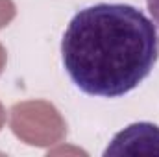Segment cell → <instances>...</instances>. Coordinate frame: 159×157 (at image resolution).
Returning <instances> with one entry per match:
<instances>
[{
	"instance_id": "1",
	"label": "cell",
	"mask_w": 159,
	"mask_h": 157,
	"mask_svg": "<svg viewBox=\"0 0 159 157\" xmlns=\"http://www.w3.org/2000/svg\"><path fill=\"white\" fill-rule=\"evenodd\" d=\"M157 57V26L129 4L100 2L80 9L61 39L63 67L89 96L131 92L150 76Z\"/></svg>"
},
{
	"instance_id": "3",
	"label": "cell",
	"mask_w": 159,
	"mask_h": 157,
	"mask_svg": "<svg viewBox=\"0 0 159 157\" xmlns=\"http://www.w3.org/2000/svg\"><path fill=\"white\" fill-rule=\"evenodd\" d=\"M146 6H148V11L152 15L154 24L157 26V30H159V0H146Z\"/></svg>"
},
{
	"instance_id": "2",
	"label": "cell",
	"mask_w": 159,
	"mask_h": 157,
	"mask_svg": "<svg viewBox=\"0 0 159 157\" xmlns=\"http://www.w3.org/2000/svg\"><path fill=\"white\" fill-rule=\"evenodd\" d=\"M104 155H159V126L135 122L119 131Z\"/></svg>"
}]
</instances>
